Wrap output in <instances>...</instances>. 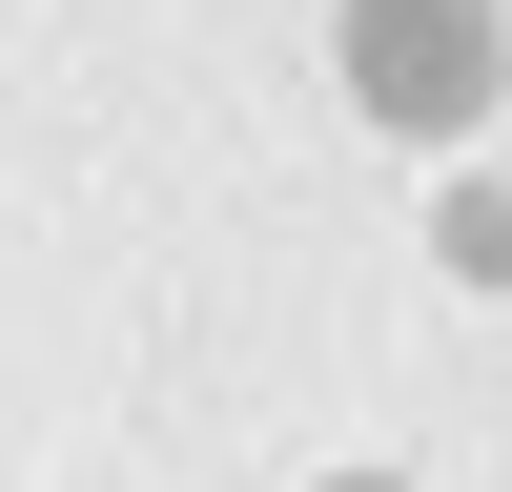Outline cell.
Returning <instances> with one entry per match:
<instances>
[{
    "label": "cell",
    "mask_w": 512,
    "mask_h": 492,
    "mask_svg": "<svg viewBox=\"0 0 512 492\" xmlns=\"http://www.w3.org/2000/svg\"><path fill=\"white\" fill-rule=\"evenodd\" d=\"M349 82L410 144H472L492 123V0H349Z\"/></svg>",
    "instance_id": "cell-1"
},
{
    "label": "cell",
    "mask_w": 512,
    "mask_h": 492,
    "mask_svg": "<svg viewBox=\"0 0 512 492\" xmlns=\"http://www.w3.org/2000/svg\"><path fill=\"white\" fill-rule=\"evenodd\" d=\"M328 492H390V472H328Z\"/></svg>",
    "instance_id": "cell-2"
}]
</instances>
